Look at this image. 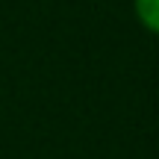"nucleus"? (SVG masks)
<instances>
[{
  "instance_id": "1",
  "label": "nucleus",
  "mask_w": 159,
  "mask_h": 159,
  "mask_svg": "<svg viewBox=\"0 0 159 159\" xmlns=\"http://www.w3.org/2000/svg\"><path fill=\"white\" fill-rule=\"evenodd\" d=\"M133 15L144 33L159 35V0H133Z\"/></svg>"
}]
</instances>
